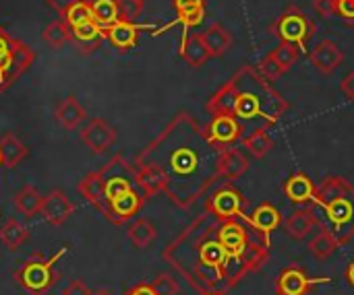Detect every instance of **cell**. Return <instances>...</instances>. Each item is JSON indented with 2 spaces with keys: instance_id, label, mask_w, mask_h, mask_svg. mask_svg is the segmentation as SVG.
Returning a JSON list of instances; mask_svg holds the SVG:
<instances>
[{
  "instance_id": "8992f818",
  "label": "cell",
  "mask_w": 354,
  "mask_h": 295,
  "mask_svg": "<svg viewBox=\"0 0 354 295\" xmlns=\"http://www.w3.org/2000/svg\"><path fill=\"white\" fill-rule=\"evenodd\" d=\"M68 252L66 246H62L54 256L46 258L41 254H33L31 258L19 263L12 269V279L17 281V285L27 292L29 295H46L54 283L58 281V273H56V265L60 263V258Z\"/></svg>"
},
{
  "instance_id": "603a6c76",
  "label": "cell",
  "mask_w": 354,
  "mask_h": 295,
  "mask_svg": "<svg viewBox=\"0 0 354 295\" xmlns=\"http://www.w3.org/2000/svg\"><path fill=\"white\" fill-rule=\"evenodd\" d=\"M307 248H309V252L313 254L315 261H328L338 248H342V244L336 240V236H334L328 227L322 225L319 232L309 240Z\"/></svg>"
},
{
  "instance_id": "f546056e",
  "label": "cell",
  "mask_w": 354,
  "mask_h": 295,
  "mask_svg": "<svg viewBox=\"0 0 354 295\" xmlns=\"http://www.w3.org/2000/svg\"><path fill=\"white\" fill-rule=\"evenodd\" d=\"M241 143L245 145V149H247L255 159H263V157L274 149V145H276L268 130H255V132L247 134Z\"/></svg>"
},
{
  "instance_id": "cb8c5ba5",
  "label": "cell",
  "mask_w": 354,
  "mask_h": 295,
  "mask_svg": "<svg viewBox=\"0 0 354 295\" xmlns=\"http://www.w3.org/2000/svg\"><path fill=\"white\" fill-rule=\"evenodd\" d=\"M127 238L129 242L137 248V250H147L156 238H158V230L156 225L149 221V219H135L131 225H129V232H127Z\"/></svg>"
},
{
  "instance_id": "3957f363",
  "label": "cell",
  "mask_w": 354,
  "mask_h": 295,
  "mask_svg": "<svg viewBox=\"0 0 354 295\" xmlns=\"http://www.w3.org/2000/svg\"><path fill=\"white\" fill-rule=\"evenodd\" d=\"M212 116H230L239 122L243 139L255 130H270L290 110L257 66H243L205 103Z\"/></svg>"
},
{
  "instance_id": "c3c4849f",
  "label": "cell",
  "mask_w": 354,
  "mask_h": 295,
  "mask_svg": "<svg viewBox=\"0 0 354 295\" xmlns=\"http://www.w3.org/2000/svg\"><path fill=\"white\" fill-rule=\"evenodd\" d=\"M0 165H2V157H0Z\"/></svg>"
},
{
  "instance_id": "5bb4252c",
  "label": "cell",
  "mask_w": 354,
  "mask_h": 295,
  "mask_svg": "<svg viewBox=\"0 0 354 295\" xmlns=\"http://www.w3.org/2000/svg\"><path fill=\"white\" fill-rule=\"evenodd\" d=\"M141 29H153L151 25H135V21H127V19H120L116 21L110 29H106V39L118 50V52H129L137 45V39H139V31Z\"/></svg>"
},
{
  "instance_id": "e575fe53",
  "label": "cell",
  "mask_w": 354,
  "mask_h": 295,
  "mask_svg": "<svg viewBox=\"0 0 354 295\" xmlns=\"http://www.w3.org/2000/svg\"><path fill=\"white\" fill-rule=\"evenodd\" d=\"M257 68H259V72H261L268 81H276L278 77H282V74H284V70L280 68V64H278L270 54L259 62V66H257Z\"/></svg>"
},
{
  "instance_id": "e0dca14e",
  "label": "cell",
  "mask_w": 354,
  "mask_h": 295,
  "mask_svg": "<svg viewBox=\"0 0 354 295\" xmlns=\"http://www.w3.org/2000/svg\"><path fill=\"white\" fill-rule=\"evenodd\" d=\"M315 190H317V186L305 172H295L284 182V194L295 205H311Z\"/></svg>"
},
{
  "instance_id": "52a82bcc",
  "label": "cell",
  "mask_w": 354,
  "mask_h": 295,
  "mask_svg": "<svg viewBox=\"0 0 354 295\" xmlns=\"http://www.w3.org/2000/svg\"><path fill=\"white\" fill-rule=\"evenodd\" d=\"M272 31L280 41L295 43L301 52H307V41L313 35L315 25L299 6H288V10L272 25Z\"/></svg>"
},
{
  "instance_id": "30bf717a",
  "label": "cell",
  "mask_w": 354,
  "mask_h": 295,
  "mask_svg": "<svg viewBox=\"0 0 354 295\" xmlns=\"http://www.w3.org/2000/svg\"><path fill=\"white\" fill-rule=\"evenodd\" d=\"M81 143L95 155L106 153L116 143V128L106 118H91L79 132Z\"/></svg>"
},
{
  "instance_id": "ac0fdd59",
  "label": "cell",
  "mask_w": 354,
  "mask_h": 295,
  "mask_svg": "<svg viewBox=\"0 0 354 295\" xmlns=\"http://www.w3.org/2000/svg\"><path fill=\"white\" fill-rule=\"evenodd\" d=\"M54 118L58 120V124L66 130H75L77 126H81V122L87 118L85 108L79 103V99L75 95H66L64 99H60L54 108Z\"/></svg>"
},
{
  "instance_id": "d590c367",
  "label": "cell",
  "mask_w": 354,
  "mask_h": 295,
  "mask_svg": "<svg viewBox=\"0 0 354 295\" xmlns=\"http://www.w3.org/2000/svg\"><path fill=\"white\" fill-rule=\"evenodd\" d=\"M151 285L156 287L158 295H176L178 294V283L170 275H158Z\"/></svg>"
},
{
  "instance_id": "7dc6e473",
  "label": "cell",
  "mask_w": 354,
  "mask_h": 295,
  "mask_svg": "<svg viewBox=\"0 0 354 295\" xmlns=\"http://www.w3.org/2000/svg\"><path fill=\"white\" fill-rule=\"evenodd\" d=\"M203 295H226V294H220V292H212V294H203Z\"/></svg>"
},
{
  "instance_id": "44dd1931",
  "label": "cell",
  "mask_w": 354,
  "mask_h": 295,
  "mask_svg": "<svg viewBox=\"0 0 354 295\" xmlns=\"http://www.w3.org/2000/svg\"><path fill=\"white\" fill-rule=\"evenodd\" d=\"M247 170H249V159L245 157V153L239 147H226L224 157H222L224 182H232V180L243 178L247 174Z\"/></svg>"
},
{
  "instance_id": "7bdbcfd3",
  "label": "cell",
  "mask_w": 354,
  "mask_h": 295,
  "mask_svg": "<svg viewBox=\"0 0 354 295\" xmlns=\"http://www.w3.org/2000/svg\"><path fill=\"white\" fill-rule=\"evenodd\" d=\"M205 0H174V8L176 12L180 10H189V8H197V6H203Z\"/></svg>"
},
{
  "instance_id": "6da1fadb",
  "label": "cell",
  "mask_w": 354,
  "mask_h": 295,
  "mask_svg": "<svg viewBox=\"0 0 354 295\" xmlns=\"http://www.w3.org/2000/svg\"><path fill=\"white\" fill-rule=\"evenodd\" d=\"M272 236L249 217H218L203 211L164 250L162 258L197 294H228L270 258Z\"/></svg>"
},
{
  "instance_id": "ba28073f",
  "label": "cell",
  "mask_w": 354,
  "mask_h": 295,
  "mask_svg": "<svg viewBox=\"0 0 354 295\" xmlns=\"http://www.w3.org/2000/svg\"><path fill=\"white\" fill-rule=\"evenodd\" d=\"M330 277H311L303 267L290 265L286 267L274 283L276 295H309L317 285H330Z\"/></svg>"
},
{
  "instance_id": "4316f807",
  "label": "cell",
  "mask_w": 354,
  "mask_h": 295,
  "mask_svg": "<svg viewBox=\"0 0 354 295\" xmlns=\"http://www.w3.org/2000/svg\"><path fill=\"white\" fill-rule=\"evenodd\" d=\"M89 2H91V12H93V23H97L104 31L122 19L118 0H89Z\"/></svg>"
},
{
  "instance_id": "74e56055",
  "label": "cell",
  "mask_w": 354,
  "mask_h": 295,
  "mask_svg": "<svg viewBox=\"0 0 354 295\" xmlns=\"http://www.w3.org/2000/svg\"><path fill=\"white\" fill-rule=\"evenodd\" d=\"M62 295H93L89 292V287L85 285V281L81 279H75L66 285V289L62 292Z\"/></svg>"
},
{
  "instance_id": "484cf974",
  "label": "cell",
  "mask_w": 354,
  "mask_h": 295,
  "mask_svg": "<svg viewBox=\"0 0 354 295\" xmlns=\"http://www.w3.org/2000/svg\"><path fill=\"white\" fill-rule=\"evenodd\" d=\"M178 54H180V56L185 58V62H187L189 66H193V68L203 66V64L212 58V54H209L205 41L201 39V33L191 35V37L187 39V43L178 50Z\"/></svg>"
},
{
  "instance_id": "2e32d148",
  "label": "cell",
  "mask_w": 354,
  "mask_h": 295,
  "mask_svg": "<svg viewBox=\"0 0 354 295\" xmlns=\"http://www.w3.org/2000/svg\"><path fill=\"white\" fill-rule=\"evenodd\" d=\"M319 227V219L313 213V209H297L295 213L288 215V219L284 221V232L288 238L301 242L305 238H309L313 234V230Z\"/></svg>"
},
{
  "instance_id": "8fae6325",
  "label": "cell",
  "mask_w": 354,
  "mask_h": 295,
  "mask_svg": "<svg viewBox=\"0 0 354 295\" xmlns=\"http://www.w3.org/2000/svg\"><path fill=\"white\" fill-rule=\"evenodd\" d=\"M39 215L50 225H64L75 215V205L62 190H52L41 199Z\"/></svg>"
},
{
  "instance_id": "ffe728a7",
  "label": "cell",
  "mask_w": 354,
  "mask_h": 295,
  "mask_svg": "<svg viewBox=\"0 0 354 295\" xmlns=\"http://www.w3.org/2000/svg\"><path fill=\"white\" fill-rule=\"evenodd\" d=\"M0 157L6 170H15L27 157V147L15 132H4L0 139Z\"/></svg>"
},
{
  "instance_id": "9a60e30c",
  "label": "cell",
  "mask_w": 354,
  "mask_h": 295,
  "mask_svg": "<svg viewBox=\"0 0 354 295\" xmlns=\"http://www.w3.org/2000/svg\"><path fill=\"white\" fill-rule=\"evenodd\" d=\"M104 39H106V31L97 23H93V21H87L83 25L71 27V41H75L79 52L85 54V56L93 54L95 50H100Z\"/></svg>"
},
{
  "instance_id": "9c48e42d",
  "label": "cell",
  "mask_w": 354,
  "mask_h": 295,
  "mask_svg": "<svg viewBox=\"0 0 354 295\" xmlns=\"http://www.w3.org/2000/svg\"><path fill=\"white\" fill-rule=\"evenodd\" d=\"M205 211L218 217H249L245 196L232 186V182H224L212 196L205 201Z\"/></svg>"
},
{
  "instance_id": "4fadbf2b",
  "label": "cell",
  "mask_w": 354,
  "mask_h": 295,
  "mask_svg": "<svg viewBox=\"0 0 354 295\" xmlns=\"http://www.w3.org/2000/svg\"><path fill=\"white\" fill-rule=\"evenodd\" d=\"M309 58H311L315 70L319 74L328 77L344 62V52L340 50V45L334 39H324L309 52Z\"/></svg>"
},
{
  "instance_id": "7402d4cb",
  "label": "cell",
  "mask_w": 354,
  "mask_h": 295,
  "mask_svg": "<svg viewBox=\"0 0 354 295\" xmlns=\"http://www.w3.org/2000/svg\"><path fill=\"white\" fill-rule=\"evenodd\" d=\"M41 194L37 192L35 186L31 184H25L19 192L12 194V205L15 209L25 217V219H31L35 215H39V209H41Z\"/></svg>"
},
{
  "instance_id": "7c38bea8",
  "label": "cell",
  "mask_w": 354,
  "mask_h": 295,
  "mask_svg": "<svg viewBox=\"0 0 354 295\" xmlns=\"http://www.w3.org/2000/svg\"><path fill=\"white\" fill-rule=\"evenodd\" d=\"M205 132L209 141L220 147H236L243 141V130L239 122L230 116H212V122L205 126Z\"/></svg>"
},
{
  "instance_id": "5b68a950",
  "label": "cell",
  "mask_w": 354,
  "mask_h": 295,
  "mask_svg": "<svg viewBox=\"0 0 354 295\" xmlns=\"http://www.w3.org/2000/svg\"><path fill=\"white\" fill-rule=\"evenodd\" d=\"M319 227H328L346 246L354 240V186L342 176H326L311 201Z\"/></svg>"
},
{
  "instance_id": "836d02e7",
  "label": "cell",
  "mask_w": 354,
  "mask_h": 295,
  "mask_svg": "<svg viewBox=\"0 0 354 295\" xmlns=\"http://www.w3.org/2000/svg\"><path fill=\"white\" fill-rule=\"evenodd\" d=\"M118 6H120V14H122V19H127V21H135V19L143 12L145 0H118Z\"/></svg>"
},
{
  "instance_id": "60d3db41",
  "label": "cell",
  "mask_w": 354,
  "mask_h": 295,
  "mask_svg": "<svg viewBox=\"0 0 354 295\" xmlns=\"http://www.w3.org/2000/svg\"><path fill=\"white\" fill-rule=\"evenodd\" d=\"M75 2H77V0H46V4H48L50 8H54V10H56L60 17H62V14H64V12L71 8Z\"/></svg>"
},
{
  "instance_id": "4dcf8cb0",
  "label": "cell",
  "mask_w": 354,
  "mask_h": 295,
  "mask_svg": "<svg viewBox=\"0 0 354 295\" xmlns=\"http://www.w3.org/2000/svg\"><path fill=\"white\" fill-rule=\"evenodd\" d=\"M41 39L52 45V48H62L66 41H71V27L66 25L64 19H56L52 23H48L41 31Z\"/></svg>"
},
{
  "instance_id": "7a4b0ae2",
  "label": "cell",
  "mask_w": 354,
  "mask_h": 295,
  "mask_svg": "<svg viewBox=\"0 0 354 295\" xmlns=\"http://www.w3.org/2000/svg\"><path fill=\"white\" fill-rule=\"evenodd\" d=\"M224 149L209 141L191 114L178 112L133 163L149 196L164 192L178 209H191L218 182H224Z\"/></svg>"
},
{
  "instance_id": "d6986e66",
  "label": "cell",
  "mask_w": 354,
  "mask_h": 295,
  "mask_svg": "<svg viewBox=\"0 0 354 295\" xmlns=\"http://www.w3.org/2000/svg\"><path fill=\"white\" fill-rule=\"evenodd\" d=\"M251 223L266 236H272V232H276L282 225V213L278 211L276 205L272 203H261L251 215H249Z\"/></svg>"
},
{
  "instance_id": "277c9868",
  "label": "cell",
  "mask_w": 354,
  "mask_h": 295,
  "mask_svg": "<svg viewBox=\"0 0 354 295\" xmlns=\"http://www.w3.org/2000/svg\"><path fill=\"white\" fill-rule=\"evenodd\" d=\"M145 190L141 174L135 163H129L122 155H114L108 163H104L97 172H89L77 184V192L106 219H112V207L124 194ZM151 199V196H149Z\"/></svg>"
},
{
  "instance_id": "d6a6232c",
  "label": "cell",
  "mask_w": 354,
  "mask_h": 295,
  "mask_svg": "<svg viewBox=\"0 0 354 295\" xmlns=\"http://www.w3.org/2000/svg\"><path fill=\"white\" fill-rule=\"evenodd\" d=\"M299 54H301V50H299L295 43H286V41H280V43L270 52V56L280 64V68H282L284 72L290 70V66L297 62Z\"/></svg>"
},
{
  "instance_id": "d4e9b609",
  "label": "cell",
  "mask_w": 354,
  "mask_h": 295,
  "mask_svg": "<svg viewBox=\"0 0 354 295\" xmlns=\"http://www.w3.org/2000/svg\"><path fill=\"white\" fill-rule=\"evenodd\" d=\"M201 39L205 41L207 50L212 56H222L230 50L232 45V35L226 27H222L220 23H214L209 25L203 33H201Z\"/></svg>"
},
{
  "instance_id": "b9f144b4",
  "label": "cell",
  "mask_w": 354,
  "mask_h": 295,
  "mask_svg": "<svg viewBox=\"0 0 354 295\" xmlns=\"http://www.w3.org/2000/svg\"><path fill=\"white\" fill-rule=\"evenodd\" d=\"M127 295H158V292L151 283H139V285L131 287Z\"/></svg>"
},
{
  "instance_id": "ee69618b",
  "label": "cell",
  "mask_w": 354,
  "mask_h": 295,
  "mask_svg": "<svg viewBox=\"0 0 354 295\" xmlns=\"http://www.w3.org/2000/svg\"><path fill=\"white\" fill-rule=\"evenodd\" d=\"M12 39H15V37H12V35H8L4 27H0V54H4V52H8V50H10Z\"/></svg>"
},
{
  "instance_id": "bcb514c9",
  "label": "cell",
  "mask_w": 354,
  "mask_h": 295,
  "mask_svg": "<svg viewBox=\"0 0 354 295\" xmlns=\"http://www.w3.org/2000/svg\"><path fill=\"white\" fill-rule=\"evenodd\" d=\"M6 89V79H4V72L0 70V91H4Z\"/></svg>"
},
{
  "instance_id": "83f0119b",
  "label": "cell",
  "mask_w": 354,
  "mask_h": 295,
  "mask_svg": "<svg viewBox=\"0 0 354 295\" xmlns=\"http://www.w3.org/2000/svg\"><path fill=\"white\" fill-rule=\"evenodd\" d=\"M203 19H205V4L203 6H197V8H189V10H180L178 12V17L172 21V23H168L164 29H170L172 25H183V39H180V48L187 43V39H189V29L191 27H197V25H201L203 23ZM164 29H156V33L153 35H160ZM178 48V50H180Z\"/></svg>"
},
{
  "instance_id": "f6af8a7d",
  "label": "cell",
  "mask_w": 354,
  "mask_h": 295,
  "mask_svg": "<svg viewBox=\"0 0 354 295\" xmlns=\"http://www.w3.org/2000/svg\"><path fill=\"white\" fill-rule=\"evenodd\" d=\"M344 279H346V283L354 289V261H351V263L346 265V269H344Z\"/></svg>"
},
{
  "instance_id": "f35d334b",
  "label": "cell",
  "mask_w": 354,
  "mask_h": 295,
  "mask_svg": "<svg viewBox=\"0 0 354 295\" xmlns=\"http://www.w3.org/2000/svg\"><path fill=\"white\" fill-rule=\"evenodd\" d=\"M338 17L354 21V0H338Z\"/></svg>"
},
{
  "instance_id": "1f68e13d",
  "label": "cell",
  "mask_w": 354,
  "mask_h": 295,
  "mask_svg": "<svg viewBox=\"0 0 354 295\" xmlns=\"http://www.w3.org/2000/svg\"><path fill=\"white\" fill-rule=\"evenodd\" d=\"M60 19H64L68 27H77V25H83L87 21H93L91 2L89 0H77Z\"/></svg>"
},
{
  "instance_id": "f1b7e54d",
  "label": "cell",
  "mask_w": 354,
  "mask_h": 295,
  "mask_svg": "<svg viewBox=\"0 0 354 295\" xmlns=\"http://www.w3.org/2000/svg\"><path fill=\"white\" fill-rule=\"evenodd\" d=\"M29 238V230L21 223V221H17L15 217L12 219H8L2 227H0V240L6 244V248L10 250V252H17L21 246H23V242Z\"/></svg>"
},
{
  "instance_id": "ab89813d",
  "label": "cell",
  "mask_w": 354,
  "mask_h": 295,
  "mask_svg": "<svg viewBox=\"0 0 354 295\" xmlns=\"http://www.w3.org/2000/svg\"><path fill=\"white\" fill-rule=\"evenodd\" d=\"M340 89H342V93H344L351 101H354V70H351V72L342 79Z\"/></svg>"
},
{
  "instance_id": "8d00e7d4",
  "label": "cell",
  "mask_w": 354,
  "mask_h": 295,
  "mask_svg": "<svg viewBox=\"0 0 354 295\" xmlns=\"http://www.w3.org/2000/svg\"><path fill=\"white\" fill-rule=\"evenodd\" d=\"M313 6L317 14L326 19H332L334 14H338V0H313Z\"/></svg>"
}]
</instances>
